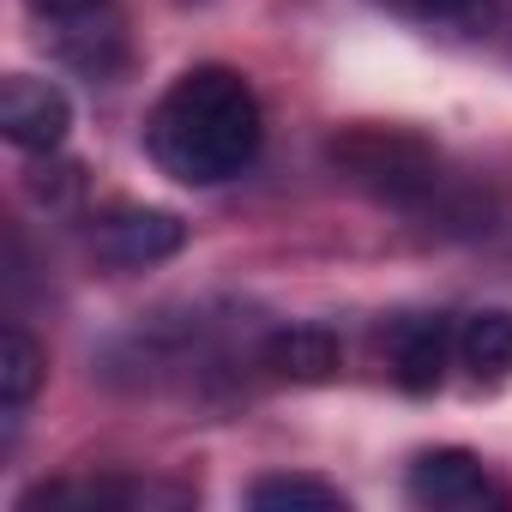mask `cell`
<instances>
[{
  "label": "cell",
  "instance_id": "cell-11",
  "mask_svg": "<svg viewBox=\"0 0 512 512\" xmlns=\"http://www.w3.org/2000/svg\"><path fill=\"white\" fill-rule=\"evenodd\" d=\"M67 31H61V55L73 61V67H85V73H115L121 67V25L115 19H91V13H79V19H61Z\"/></svg>",
  "mask_w": 512,
  "mask_h": 512
},
{
  "label": "cell",
  "instance_id": "cell-13",
  "mask_svg": "<svg viewBox=\"0 0 512 512\" xmlns=\"http://www.w3.org/2000/svg\"><path fill=\"white\" fill-rule=\"evenodd\" d=\"M37 19H79V13H103V0H25Z\"/></svg>",
  "mask_w": 512,
  "mask_h": 512
},
{
  "label": "cell",
  "instance_id": "cell-9",
  "mask_svg": "<svg viewBox=\"0 0 512 512\" xmlns=\"http://www.w3.org/2000/svg\"><path fill=\"white\" fill-rule=\"evenodd\" d=\"M43 374H49V356H43V344H37L31 332H19V326L0 332V404H7V410H25V404L37 398Z\"/></svg>",
  "mask_w": 512,
  "mask_h": 512
},
{
  "label": "cell",
  "instance_id": "cell-4",
  "mask_svg": "<svg viewBox=\"0 0 512 512\" xmlns=\"http://www.w3.org/2000/svg\"><path fill=\"white\" fill-rule=\"evenodd\" d=\"M187 241V223L163 205H115L97 217L91 229V247H97V260L121 266V272H145V266H163L175 260Z\"/></svg>",
  "mask_w": 512,
  "mask_h": 512
},
{
  "label": "cell",
  "instance_id": "cell-6",
  "mask_svg": "<svg viewBox=\"0 0 512 512\" xmlns=\"http://www.w3.org/2000/svg\"><path fill=\"white\" fill-rule=\"evenodd\" d=\"M380 350H386L392 380L422 398V392H434L446 380V362L458 356V332H452L446 314H404V320L386 326Z\"/></svg>",
  "mask_w": 512,
  "mask_h": 512
},
{
  "label": "cell",
  "instance_id": "cell-10",
  "mask_svg": "<svg viewBox=\"0 0 512 512\" xmlns=\"http://www.w3.org/2000/svg\"><path fill=\"white\" fill-rule=\"evenodd\" d=\"M247 506H260V512H344L350 500L320 476H260L247 488Z\"/></svg>",
  "mask_w": 512,
  "mask_h": 512
},
{
  "label": "cell",
  "instance_id": "cell-8",
  "mask_svg": "<svg viewBox=\"0 0 512 512\" xmlns=\"http://www.w3.org/2000/svg\"><path fill=\"white\" fill-rule=\"evenodd\" d=\"M458 362L470 368L476 386H500L512 380V314L506 308H482L458 326Z\"/></svg>",
  "mask_w": 512,
  "mask_h": 512
},
{
  "label": "cell",
  "instance_id": "cell-7",
  "mask_svg": "<svg viewBox=\"0 0 512 512\" xmlns=\"http://www.w3.org/2000/svg\"><path fill=\"white\" fill-rule=\"evenodd\" d=\"M278 380H296V386H320L344 368V344L326 332V326H290V332H272L266 338V356H260Z\"/></svg>",
  "mask_w": 512,
  "mask_h": 512
},
{
  "label": "cell",
  "instance_id": "cell-1",
  "mask_svg": "<svg viewBox=\"0 0 512 512\" xmlns=\"http://www.w3.org/2000/svg\"><path fill=\"white\" fill-rule=\"evenodd\" d=\"M260 97L235 67H187L151 109L145 151L187 187H217L260 157Z\"/></svg>",
  "mask_w": 512,
  "mask_h": 512
},
{
  "label": "cell",
  "instance_id": "cell-2",
  "mask_svg": "<svg viewBox=\"0 0 512 512\" xmlns=\"http://www.w3.org/2000/svg\"><path fill=\"white\" fill-rule=\"evenodd\" d=\"M326 157L350 187H362L386 205H416L440 187V151L410 127H350L332 139Z\"/></svg>",
  "mask_w": 512,
  "mask_h": 512
},
{
  "label": "cell",
  "instance_id": "cell-5",
  "mask_svg": "<svg viewBox=\"0 0 512 512\" xmlns=\"http://www.w3.org/2000/svg\"><path fill=\"white\" fill-rule=\"evenodd\" d=\"M67 127H73V103H67L61 85L31 79V73H13L0 85V133H7V145H19L31 157H49V151H61Z\"/></svg>",
  "mask_w": 512,
  "mask_h": 512
},
{
  "label": "cell",
  "instance_id": "cell-3",
  "mask_svg": "<svg viewBox=\"0 0 512 512\" xmlns=\"http://www.w3.org/2000/svg\"><path fill=\"white\" fill-rule=\"evenodd\" d=\"M410 500L428 506V512H506L512 506V488L464 446H434L410 464L404 476Z\"/></svg>",
  "mask_w": 512,
  "mask_h": 512
},
{
  "label": "cell",
  "instance_id": "cell-12",
  "mask_svg": "<svg viewBox=\"0 0 512 512\" xmlns=\"http://www.w3.org/2000/svg\"><path fill=\"white\" fill-rule=\"evenodd\" d=\"M416 13H422V19H434V25H458V31H476V25H488L494 0H416Z\"/></svg>",
  "mask_w": 512,
  "mask_h": 512
}]
</instances>
